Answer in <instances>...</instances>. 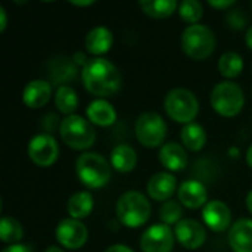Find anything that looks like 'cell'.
I'll list each match as a JSON object with an SVG mask.
<instances>
[{
	"instance_id": "cell-17",
	"label": "cell",
	"mask_w": 252,
	"mask_h": 252,
	"mask_svg": "<svg viewBox=\"0 0 252 252\" xmlns=\"http://www.w3.org/2000/svg\"><path fill=\"white\" fill-rule=\"evenodd\" d=\"M159 162L170 171H183L188 167V152L183 145L177 142H168L161 146L158 154Z\"/></svg>"
},
{
	"instance_id": "cell-26",
	"label": "cell",
	"mask_w": 252,
	"mask_h": 252,
	"mask_svg": "<svg viewBox=\"0 0 252 252\" xmlns=\"http://www.w3.org/2000/svg\"><path fill=\"white\" fill-rule=\"evenodd\" d=\"M55 106L61 114H63L66 117L74 115V112L78 108L77 92L68 84L58 87L56 92H55Z\"/></svg>"
},
{
	"instance_id": "cell-28",
	"label": "cell",
	"mask_w": 252,
	"mask_h": 252,
	"mask_svg": "<svg viewBox=\"0 0 252 252\" xmlns=\"http://www.w3.org/2000/svg\"><path fill=\"white\" fill-rule=\"evenodd\" d=\"M24 238V229L16 219L1 217L0 220V241L9 245H16Z\"/></svg>"
},
{
	"instance_id": "cell-14",
	"label": "cell",
	"mask_w": 252,
	"mask_h": 252,
	"mask_svg": "<svg viewBox=\"0 0 252 252\" xmlns=\"http://www.w3.org/2000/svg\"><path fill=\"white\" fill-rule=\"evenodd\" d=\"M177 199L183 207L189 210H198L207 205L208 190L205 185L199 180H186L177 189Z\"/></svg>"
},
{
	"instance_id": "cell-3",
	"label": "cell",
	"mask_w": 252,
	"mask_h": 252,
	"mask_svg": "<svg viewBox=\"0 0 252 252\" xmlns=\"http://www.w3.org/2000/svg\"><path fill=\"white\" fill-rule=\"evenodd\" d=\"M75 173L87 189H102L111 179V164L100 154L84 152L75 161Z\"/></svg>"
},
{
	"instance_id": "cell-11",
	"label": "cell",
	"mask_w": 252,
	"mask_h": 252,
	"mask_svg": "<svg viewBox=\"0 0 252 252\" xmlns=\"http://www.w3.org/2000/svg\"><path fill=\"white\" fill-rule=\"evenodd\" d=\"M55 236L61 247L75 251L86 245L87 238H89V230L86 224H83L81 220H75L69 217L58 223Z\"/></svg>"
},
{
	"instance_id": "cell-8",
	"label": "cell",
	"mask_w": 252,
	"mask_h": 252,
	"mask_svg": "<svg viewBox=\"0 0 252 252\" xmlns=\"http://www.w3.org/2000/svg\"><path fill=\"white\" fill-rule=\"evenodd\" d=\"M136 139L145 148L162 146L167 137V124L157 112H143L134 124Z\"/></svg>"
},
{
	"instance_id": "cell-9",
	"label": "cell",
	"mask_w": 252,
	"mask_h": 252,
	"mask_svg": "<svg viewBox=\"0 0 252 252\" xmlns=\"http://www.w3.org/2000/svg\"><path fill=\"white\" fill-rule=\"evenodd\" d=\"M28 157L37 167H52L59 158V145L49 133L35 134L28 143Z\"/></svg>"
},
{
	"instance_id": "cell-16",
	"label": "cell",
	"mask_w": 252,
	"mask_h": 252,
	"mask_svg": "<svg viewBox=\"0 0 252 252\" xmlns=\"http://www.w3.org/2000/svg\"><path fill=\"white\" fill-rule=\"evenodd\" d=\"M52 97V86L47 80H31L22 90V102L30 109H38L47 105Z\"/></svg>"
},
{
	"instance_id": "cell-39",
	"label": "cell",
	"mask_w": 252,
	"mask_h": 252,
	"mask_svg": "<svg viewBox=\"0 0 252 252\" xmlns=\"http://www.w3.org/2000/svg\"><path fill=\"white\" fill-rule=\"evenodd\" d=\"M247 208H248V211L252 214V190L247 195Z\"/></svg>"
},
{
	"instance_id": "cell-1",
	"label": "cell",
	"mask_w": 252,
	"mask_h": 252,
	"mask_svg": "<svg viewBox=\"0 0 252 252\" xmlns=\"http://www.w3.org/2000/svg\"><path fill=\"white\" fill-rule=\"evenodd\" d=\"M81 80L86 90L97 99L117 94L123 84L118 68L105 58L89 59V62L83 66Z\"/></svg>"
},
{
	"instance_id": "cell-40",
	"label": "cell",
	"mask_w": 252,
	"mask_h": 252,
	"mask_svg": "<svg viewBox=\"0 0 252 252\" xmlns=\"http://www.w3.org/2000/svg\"><path fill=\"white\" fill-rule=\"evenodd\" d=\"M247 162H248V165L252 168V143L251 146L248 148V151H247Z\"/></svg>"
},
{
	"instance_id": "cell-21",
	"label": "cell",
	"mask_w": 252,
	"mask_h": 252,
	"mask_svg": "<svg viewBox=\"0 0 252 252\" xmlns=\"http://www.w3.org/2000/svg\"><path fill=\"white\" fill-rule=\"evenodd\" d=\"M77 71H78V66L74 63V61L65 56H58L49 62L50 80L52 83L58 84V87L66 86V83L74 80L77 77Z\"/></svg>"
},
{
	"instance_id": "cell-13",
	"label": "cell",
	"mask_w": 252,
	"mask_h": 252,
	"mask_svg": "<svg viewBox=\"0 0 252 252\" xmlns=\"http://www.w3.org/2000/svg\"><path fill=\"white\" fill-rule=\"evenodd\" d=\"M202 220L207 227L216 233H221L232 227V211L230 208L219 199L208 201L202 210Z\"/></svg>"
},
{
	"instance_id": "cell-36",
	"label": "cell",
	"mask_w": 252,
	"mask_h": 252,
	"mask_svg": "<svg viewBox=\"0 0 252 252\" xmlns=\"http://www.w3.org/2000/svg\"><path fill=\"white\" fill-rule=\"evenodd\" d=\"M6 25H7V15H6L4 7H0V31L1 32L6 30Z\"/></svg>"
},
{
	"instance_id": "cell-35",
	"label": "cell",
	"mask_w": 252,
	"mask_h": 252,
	"mask_svg": "<svg viewBox=\"0 0 252 252\" xmlns=\"http://www.w3.org/2000/svg\"><path fill=\"white\" fill-rule=\"evenodd\" d=\"M105 252H134L131 248H128L127 245H123V244H115V245H111L109 248H106Z\"/></svg>"
},
{
	"instance_id": "cell-12",
	"label": "cell",
	"mask_w": 252,
	"mask_h": 252,
	"mask_svg": "<svg viewBox=\"0 0 252 252\" xmlns=\"http://www.w3.org/2000/svg\"><path fill=\"white\" fill-rule=\"evenodd\" d=\"M174 236L183 248L189 251H196L205 244L207 230L198 220L186 219L182 220L179 224H176Z\"/></svg>"
},
{
	"instance_id": "cell-33",
	"label": "cell",
	"mask_w": 252,
	"mask_h": 252,
	"mask_svg": "<svg viewBox=\"0 0 252 252\" xmlns=\"http://www.w3.org/2000/svg\"><path fill=\"white\" fill-rule=\"evenodd\" d=\"M1 252H31L30 247L22 245V244H16V245H9L6 247Z\"/></svg>"
},
{
	"instance_id": "cell-23",
	"label": "cell",
	"mask_w": 252,
	"mask_h": 252,
	"mask_svg": "<svg viewBox=\"0 0 252 252\" xmlns=\"http://www.w3.org/2000/svg\"><path fill=\"white\" fill-rule=\"evenodd\" d=\"M94 207V201L90 192L87 190H81L74 193L66 204V211L69 214L71 219L75 220H83L86 217H89L93 211Z\"/></svg>"
},
{
	"instance_id": "cell-4",
	"label": "cell",
	"mask_w": 252,
	"mask_h": 252,
	"mask_svg": "<svg viewBox=\"0 0 252 252\" xmlns=\"http://www.w3.org/2000/svg\"><path fill=\"white\" fill-rule=\"evenodd\" d=\"M180 41L185 55L193 61H205L216 50V35L210 27L202 24L188 25Z\"/></svg>"
},
{
	"instance_id": "cell-41",
	"label": "cell",
	"mask_w": 252,
	"mask_h": 252,
	"mask_svg": "<svg viewBox=\"0 0 252 252\" xmlns=\"http://www.w3.org/2000/svg\"><path fill=\"white\" fill-rule=\"evenodd\" d=\"M44 252H63V251H62L59 247H55V245H52V247H49V248H47V250H46Z\"/></svg>"
},
{
	"instance_id": "cell-38",
	"label": "cell",
	"mask_w": 252,
	"mask_h": 252,
	"mask_svg": "<svg viewBox=\"0 0 252 252\" xmlns=\"http://www.w3.org/2000/svg\"><path fill=\"white\" fill-rule=\"evenodd\" d=\"M94 1L93 0H87V1H71V4L78 6V7H86V6H92Z\"/></svg>"
},
{
	"instance_id": "cell-30",
	"label": "cell",
	"mask_w": 252,
	"mask_h": 252,
	"mask_svg": "<svg viewBox=\"0 0 252 252\" xmlns=\"http://www.w3.org/2000/svg\"><path fill=\"white\" fill-rule=\"evenodd\" d=\"M183 217V205L179 201H167L162 204L159 210V220L161 223L171 226V224H179Z\"/></svg>"
},
{
	"instance_id": "cell-27",
	"label": "cell",
	"mask_w": 252,
	"mask_h": 252,
	"mask_svg": "<svg viewBox=\"0 0 252 252\" xmlns=\"http://www.w3.org/2000/svg\"><path fill=\"white\" fill-rule=\"evenodd\" d=\"M219 71L224 78H236L244 71V59L236 52H226L219 59Z\"/></svg>"
},
{
	"instance_id": "cell-5",
	"label": "cell",
	"mask_w": 252,
	"mask_h": 252,
	"mask_svg": "<svg viewBox=\"0 0 252 252\" xmlns=\"http://www.w3.org/2000/svg\"><path fill=\"white\" fill-rule=\"evenodd\" d=\"M59 134L62 142L74 151H87L96 142V131L92 123L75 114L61 121Z\"/></svg>"
},
{
	"instance_id": "cell-7",
	"label": "cell",
	"mask_w": 252,
	"mask_h": 252,
	"mask_svg": "<svg viewBox=\"0 0 252 252\" xmlns=\"http://www.w3.org/2000/svg\"><path fill=\"white\" fill-rule=\"evenodd\" d=\"M164 109L167 115L180 124H190L198 117L199 102L196 96L188 89H173L164 99Z\"/></svg>"
},
{
	"instance_id": "cell-15",
	"label": "cell",
	"mask_w": 252,
	"mask_h": 252,
	"mask_svg": "<svg viewBox=\"0 0 252 252\" xmlns=\"http://www.w3.org/2000/svg\"><path fill=\"white\" fill-rule=\"evenodd\" d=\"M177 189V180L171 173L161 171L154 174L146 186L148 195L151 199L158 202H167L174 195Z\"/></svg>"
},
{
	"instance_id": "cell-20",
	"label": "cell",
	"mask_w": 252,
	"mask_h": 252,
	"mask_svg": "<svg viewBox=\"0 0 252 252\" xmlns=\"http://www.w3.org/2000/svg\"><path fill=\"white\" fill-rule=\"evenodd\" d=\"M89 121L97 127H109L117 121V111L106 99H94L86 109Z\"/></svg>"
},
{
	"instance_id": "cell-25",
	"label": "cell",
	"mask_w": 252,
	"mask_h": 252,
	"mask_svg": "<svg viewBox=\"0 0 252 252\" xmlns=\"http://www.w3.org/2000/svg\"><path fill=\"white\" fill-rule=\"evenodd\" d=\"M139 7L151 18L164 19L171 16L179 9V4L176 0H140Z\"/></svg>"
},
{
	"instance_id": "cell-2",
	"label": "cell",
	"mask_w": 252,
	"mask_h": 252,
	"mask_svg": "<svg viewBox=\"0 0 252 252\" xmlns=\"http://www.w3.org/2000/svg\"><path fill=\"white\" fill-rule=\"evenodd\" d=\"M151 202L149 199L137 190H127L124 192L117 204H115V214L118 221L130 229L142 227L151 219Z\"/></svg>"
},
{
	"instance_id": "cell-22",
	"label": "cell",
	"mask_w": 252,
	"mask_h": 252,
	"mask_svg": "<svg viewBox=\"0 0 252 252\" xmlns=\"http://www.w3.org/2000/svg\"><path fill=\"white\" fill-rule=\"evenodd\" d=\"M137 165V154L136 151L126 143L117 145L111 152V167L118 173H130Z\"/></svg>"
},
{
	"instance_id": "cell-10",
	"label": "cell",
	"mask_w": 252,
	"mask_h": 252,
	"mask_svg": "<svg viewBox=\"0 0 252 252\" xmlns=\"http://www.w3.org/2000/svg\"><path fill=\"white\" fill-rule=\"evenodd\" d=\"M174 232L164 223L149 226L140 236L142 252H171L174 248Z\"/></svg>"
},
{
	"instance_id": "cell-37",
	"label": "cell",
	"mask_w": 252,
	"mask_h": 252,
	"mask_svg": "<svg viewBox=\"0 0 252 252\" xmlns=\"http://www.w3.org/2000/svg\"><path fill=\"white\" fill-rule=\"evenodd\" d=\"M245 43H247V46L250 47L252 50V25L248 28V31H247V35H245Z\"/></svg>"
},
{
	"instance_id": "cell-34",
	"label": "cell",
	"mask_w": 252,
	"mask_h": 252,
	"mask_svg": "<svg viewBox=\"0 0 252 252\" xmlns=\"http://www.w3.org/2000/svg\"><path fill=\"white\" fill-rule=\"evenodd\" d=\"M72 61H74V63H75L77 66H84V65L89 62V59L86 58V55H84L83 52H77V53L72 56Z\"/></svg>"
},
{
	"instance_id": "cell-29",
	"label": "cell",
	"mask_w": 252,
	"mask_h": 252,
	"mask_svg": "<svg viewBox=\"0 0 252 252\" xmlns=\"http://www.w3.org/2000/svg\"><path fill=\"white\" fill-rule=\"evenodd\" d=\"M179 15L185 22L195 25L204 16V6L198 0H183L179 4Z\"/></svg>"
},
{
	"instance_id": "cell-32",
	"label": "cell",
	"mask_w": 252,
	"mask_h": 252,
	"mask_svg": "<svg viewBox=\"0 0 252 252\" xmlns=\"http://www.w3.org/2000/svg\"><path fill=\"white\" fill-rule=\"evenodd\" d=\"M208 4L214 9H220V10H226L232 6H235L233 0H210Z\"/></svg>"
},
{
	"instance_id": "cell-24",
	"label": "cell",
	"mask_w": 252,
	"mask_h": 252,
	"mask_svg": "<svg viewBox=\"0 0 252 252\" xmlns=\"http://www.w3.org/2000/svg\"><path fill=\"white\" fill-rule=\"evenodd\" d=\"M180 140L185 149L190 152H199L207 143V133L201 124L190 123L180 130Z\"/></svg>"
},
{
	"instance_id": "cell-31",
	"label": "cell",
	"mask_w": 252,
	"mask_h": 252,
	"mask_svg": "<svg viewBox=\"0 0 252 252\" xmlns=\"http://www.w3.org/2000/svg\"><path fill=\"white\" fill-rule=\"evenodd\" d=\"M227 22H229V25H230L232 28L241 30V28L245 27L247 19H245V15L242 13V10H232V12L229 13V16H227Z\"/></svg>"
},
{
	"instance_id": "cell-18",
	"label": "cell",
	"mask_w": 252,
	"mask_h": 252,
	"mask_svg": "<svg viewBox=\"0 0 252 252\" xmlns=\"http://www.w3.org/2000/svg\"><path fill=\"white\" fill-rule=\"evenodd\" d=\"M114 44V34L106 27H94L92 28L84 40L86 50L93 55V58H102V55L108 53Z\"/></svg>"
},
{
	"instance_id": "cell-6",
	"label": "cell",
	"mask_w": 252,
	"mask_h": 252,
	"mask_svg": "<svg viewBox=\"0 0 252 252\" xmlns=\"http://www.w3.org/2000/svg\"><path fill=\"white\" fill-rule=\"evenodd\" d=\"M210 102L219 115L233 118L244 109L245 93L239 84L233 81H221L213 89Z\"/></svg>"
},
{
	"instance_id": "cell-19",
	"label": "cell",
	"mask_w": 252,
	"mask_h": 252,
	"mask_svg": "<svg viewBox=\"0 0 252 252\" xmlns=\"http://www.w3.org/2000/svg\"><path fill=\"white\" fill-rule=\"evenodd\" d=\"M227 239L233 252H252L251 219H239L236 223H233Z\"/></svg>"
}]
</instances>
